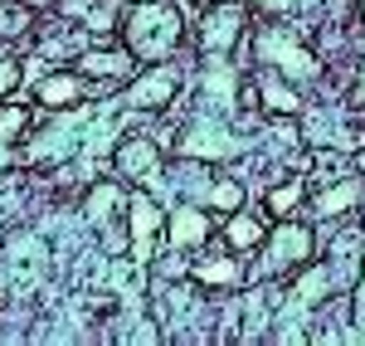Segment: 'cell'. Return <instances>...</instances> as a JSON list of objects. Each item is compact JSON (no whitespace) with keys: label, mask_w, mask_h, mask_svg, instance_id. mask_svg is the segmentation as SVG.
Instances as JSON below:
<instances>
[{"label":"cell","mask_w":365,"mask_h":346,"mask_svg":"<svg viewBox=\"0 0 365 346\" xmlns=\"http://www.w3.org/2000/svg\"><path fill=\"white\" fill-rule=\"evenodd\" d=\"M297 200H302V180H297V175H292V180H282V185H273V190H268V215H292V210H297Z\"/></svg>","instance_id":"e0dca14e"},{"label":"cell","mask_w":365,"mask_h":346,"mask_svg":"<svg viewBox=\"0 0 365 346\" xmlns=\"http://www.w3.org/2000/svg\"><path fill=\"white\" fill-rule=\"evenodd\" d=\"M190 278H195L200 288H239V283H244L239 263L229 259V254H215V259H200L195 268H190Z\"/></svg>","instance_id":"7c38bea8"},{"label":"cell","mask_w":365,"mask_h":346,"mask_svg":"<svg viewBox=\"0 0 365 346\" xmlns=\"http://www.w3.org/2000/svg\"><path fill=\"white\" fill-rule=\"evenodd\" d=\"M351 103H356V108H365V63H361V83L351 88Z\"/></svg>","instance_id":"44dd1931"},{"label":"cell","mask_w":365,"mask_h":346,"mask_svg":"<svg viewBox=\"0 0 365 346\" xmlns=\"http://www.w3.org/2000/svg\"><path fill=\"white\" fill-rule=\"evenodd\" d=\"M258 58L268 63V68H278L287 78H317L322 73V63L292 39V34H282V29H268V34H258Z\"/></svg>","instance_id":"7a4b0ae2"},{"label":"cell","mask_w":365,"mask_h":346,"mask_svg":"<svg viewBox=\"0 0 365 346\" xmlns=\"http://www.w3.org/2000/svg\"><path fill=\"white\" fill-rule=\"evenodd\" d=\"M205 200L215 205V210H225V215H234V210H244V185L239 180H215Z\"/></svg>","instance_id":"ac0fdd59"},{"label":"cell","mask_w":365,"mask_h":346,"mask_svg":"<svg viewBox=\"0 0 365 346\" xmlns=\"http://www.w3.org/2000/svg\"><path fill=\"white\" fill-rule=\"evenodd\" d=\"M258 93H263V103L273 108V113H302V98L292 93V88L278 78V68H268V73H258Z\"/></svg>","instance_id":"5bb4252c"},{"label":"cell","mask_w":365,"mask_h":346,"mask_svg":"<svg viewBox=\"0 0 365 346\" xmlns=\"http://www.w3.org/2000/svg\"><path fill=\"white\" fill-rule=\"evenodd\" d=\"M225 244L229 249H258L263 244V225L253 215H244V210H234L229 225H225Z\"/></svg>","instance_id":"9a60e30c"},{"label":"cell","mask_w":365,"mask_h":346,"mask_svg":"<svg viewBox=\"0 0 365 346\" xmlns=\"http://www.w3.org/2000/svg\"><path fill=\"white\" fill-rule=\"evenodd\" d=\"M365 200V180H336L331 190H322L317 200H312V210L327 220V215H341V210H351V205Z\"/></svg>","instance_id":"4fadbf2b"},{"label":"cell","mask_w":365,"mask_h":346,"mask_svg":"<svg viewBox=\"0 0 365 346\" xmlns=\"http://www.w3.org/2000/svg\"><path fill=\"white\" fill-rule=\"evenodd\" d=\"M307 254H312V230H302V225H278V230L268 234V259H263V268L268 273H282L292 263H307Z\"/></svg>","instance_id":"277c9868"},{"label":"cell","mask_w":365,"mask_h":346,"mask_svg":"<svg viewBox=\"0 0 365 346\" xmlns=\"http://www.w3.org/2000/svg\"><path fill=\"white\" fill-rule=\"evenodd\" d=\"M25 122H29L25 108H0V142H10L15 132H25Z\"/></svg>","instance_id":"d6986e66"},{"label":"cell","mask_w":365,"mask_h":346,"mask_svg":"<svg viewBox=\"0 0 365 346\" xmlns=\"http://www.w3.org/2000/svg\"><path fill=\"white\" fill-rule=\"evenodd\" d=\"M205 239H210V215H205V210L180 205V210L166 220V244L170 249H200Z\"/></svg>","instance_id":"ba28073f"},{"label":"cell","mask_w":365,"mask_h":346,"mask_svg":"<svg viewBox=\"0 0 365 346\" xmlns=\"http://www.w3.org/2000/svg\"><path fill=\"white\" fill-rule=\"evenodd\" d=\"M29 25H34V10H29V5H20V0H0V39H20Z\"/></svg>","instance_id":"2e32d148"},{"label":"cell","mask_w":365,"mask_h":346,"mask_svg":"<svg viewBox=\"0 0 365 346\" xmlns=\"http://www.w3.org/2000/svg\"><path fill=\"white\" fill-rule=\"evenodd\" d=\"M180 93V73L175 68H156V73H141L137 83L127 88V98L137 103V108H151V113H161L170 108V98Z\"/></svg>","instance_id":"8992f818"},{"label":"cell","mask_w":365,"mask_h":346,"mask_svg":"<svg viewBox=\"0 0 365 346\" xmlns=\"http://www.w3.org/2000/svg\"><path fill=\"white\" fill-rule=\"evenodd\" d=\"M127 215H132V259L146 263L151 249L166 239V215H161V205L151 200V195H132Z\"/></svg>","instance_id":"3957f363"},{"label":"cell","mask_w":365,"mask_h":346,"mask_svg":"<svg viewBox=\"0 0 365 346\" xmlns=\"http://www.w3.org/2000/svg\"><path fill=\"white\" fill-rule=\"evenodd\" d=\"M263 10H273V15H282V10H292V0H258Z\"/></svg>","instance_id":"7402d4cb"},{"label":"cell","mask_w":365,"mask_h":346,"mask_svg":"<svg viewBox=\"0 0 365 346\" xmlns=\"http://www.w3.org/2000/svg\"><path fill=\"white\" fill-rule=\"evenodd\" d=\"M156 166H161L156 142H146V137H127V142L117 146V171H122V175L146 180V175H156Z\"/></svg>","instance_id":"30bf717a"},{"label":"cell","mask_w":365,"mask_h":346,"mask_svg":"<svg viewBox=\"0 0 365 346\" xmlns=\"http://www.w3.org/2000/svg\"><path fill=\"white\" fill-rule=\"evenodd\" d=\"M127 49L146 63H161L180 49V15H175V5L170 0H141L132 5V15H127Z\"/></svg>","instance_id":"6da1fadb"},{"label":"cell","mask_w":365,"mask_h":346,"mask_svg":"<svg viewBox=\"0 0 365 346\" xmlns=\"http://www.w3.org/2000/svg\"><path fill=\"white\" fill-rule=\"evenodd\" d=\"M132 63H137L132 49H88L78 58V73L83 78H98V83H127L132 78Z\"/></svg>","instance_id":"5b68a950"},{"label":"cell","mask_w":365,"mask_h":346,"mask_svg":"<svg viewBox=\"0 0 365 346\" xmlns=\"http://www.w3.org/2000/svg\"><path fill=\"white\" fill-rule=\"evenodd\" d=\"M200 34H205V44H210V49H229V44L244 34V10H239V5H210Z\"/></svg>","instance_id":"9c48e42d"},{"label":"cell","mask_w":365,"mask_h":346,"mask_svg":"<svg viewBox=\"0 0 365 346\" xmlns=\"http://www.w3.org/2000/svg\"><path fill=\"white\" fill-rule=\"evenodd\" d=\"M15 88H20V58L0 54V98H10Z\"/></svg>","instance_id":"ffe728a7"},{"label":"cell","mask_w":365,"mask_h":346,"mask_svg":"<svg viewBox=\"0 0 365 346\" xmlns=\"http://www.w3.org/2000/svg\"><path fill=\"white\" fill-rule=\"evenodd\" d=\"M39 108H73L83 98V73H54V78H39L34 83Z\"/></svg>","instance_id":"8fae6325"},{"label":"cell","mask_w":365,"mask_h":346,"mask_svg":"<svg viewBox=\"0 0 365 346\" xmlns=\"http://www.w3.org/2000/svg\"><path fill=\"white\" fill-rule=\"evenodd\" d=\"M180 146H185V156H200V161H215V156H234V151H239V142L229 137L225 127H215V122H195V127H185Z\"/></svg>","instance_id":"52a82bcc"}]
</instances>
